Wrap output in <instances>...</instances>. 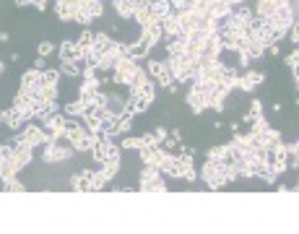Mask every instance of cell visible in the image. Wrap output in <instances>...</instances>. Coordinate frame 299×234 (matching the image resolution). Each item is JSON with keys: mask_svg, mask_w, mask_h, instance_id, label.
I'll return each mask as SVG.
<instances>
[{"mask_svg": "<svg viewBox=\"0 0 299 234\" xmlns=\"http://www.w3.org/2000/svg\"><path fill=\"white\" fill-rule=\"evenodd\" d=\"M135 73H138V60L122 58V60L112 68V81H115L117 86H133Z\"/></svg>", "mask_w": 299, "mask_h": 234, "instance_id": "obj_1", "label": "cell"}, {"mask_svg": "<svg viewBox=\"0 0 299 234\" xmlns=\"http://www.w3.org/2000/svg\"><path fill=\"white\" fill-rule=\"evenodd\" d=\"M141 190L143 193H167L164 179H161V172L156 167L146 164V169L141 172Z\"/></svg>", "mask_w": 299, "mask_h": 234, "instance_id": "obj_2", "label": "cell"}, {"mask_svg": "<svg viewBox=\"0 0 299 234\" xmlns=\"http://www.w3.org/2000/svg\"><path fill=\"white\" fill-rule=\"evenodd\" d=\"M89 52H91V50H81L76 39H62L60 50H58V55H60V60H76V62H78V60H84V65H86Z\"/></svg>", "mask_w": 299, "mask_h": 234, "instance_id": "obj_3", "label": "cell"}, {"mask_svg": "<svg viewBox=\"0 0 299 234\" xmlns=\"http://www.w3.org/2000/svg\"><path fill=\"white\" fill-rule=\"evenodd\" d=\"M21 136H24V141L29 143L31 148L47 146V143H50V138H47V133H44L42 125H29V122H26V125H24V130H21Z\"/></svg>", "mask_w": 299, "mask_h": 234, "instance_id": "obj_4", "label": "cell"}, {"mask_svg": "<svg viewBox=\"0 0 299 234\" xmlns=\"http://www.w3.org/2000/svg\"><path fill=\"white\" fill-rule=\"evenodd\" d=\"M31 156H34V148L29 146V143H21V146H16V148H13L11 161H13V167L21 172L24 167H29V164H31Z\"/></svg>", "mask_w": 299, "mask_h": 234, "instance_id": "obj_5", "label": "cell"}, {"mask_svg": "<svg viewBox=\"0 0 299 234\" xmlns=\"http://www.w3.org/2000/svg\"><path fill=\"white\" fill-rule=\"evenodd\" d=\"M130 88V96H138V99H143V102H153V96H156V88H153V81L151 78H146V81H141V84H133V86H128Z\"/></svg>", "mask_w": 299, "mask_h": 234, "instance_id": "obj_6", "label": "cell"}, {"mask_svg": "<svg viewBox=\"0 0 299 234\" xmlns=\"http://www.w3.org/2000/svg\"><path fill=\"white\" fill-rule=\"evenodd\" d=\"M185 102L190 104V110H193L195 115H198V112H203L206 107H208V99H206V94H203L198 86H193V88L187 91V99H185Z\"/></svg>", "mask_w": 299, "mask_h": 234, "instance_id": "obj_7", "label": "cell"}, {"mask_svg": "<svg viewBox=\"0 0 299 234\" xmlns=\"http://www.w3.org/2000/svg\"><path fill=\"white\" fill-rule=\"evenodd\" d=\"M3 125H8L11 130H24L26 120H24V115H21L19 107H11L8 112H3Z\"/></svg>", "mask_w": 299, "mask_h": 234, "instance_id": "obj_8", "label": "cell"}, {"mask_svg": "<svg viewBox=\"0 0 299 234\" xmlns=\"http://www.w3.org/2000/svg\"><path fill=\"white\" fill-rule=\"evenodd\" d=\"M263 78H266V76L258 73V70H247V73H242V76L237 78V86L242 88V91H252V88H255Z\"/></svg>", "mask_w": 299, "mask_h": 234, "instance_id": "obj_9", "label": "cell"}, {"mask_svg": "<svg viewBox=\"0 0 299 234\" xmlns=\"http://www.w3.org/2000/svg\"><path fill=\"white\" fill-rule=\"evenodd\" d=\"M149 11H151V19L159 21L172 13V3L169 0H149Z\"/></svg>", "mask_w": 299, "mask_h": 234, "instance_id": "obj_10", "label": "cell"}, {"mask_svg": "<svg viewBox=\"0 0 299 234\" xmlns=\"http://www.w3.org/2000/svg\"><path fill=\"white\" fill-rule=\"evenodd\" d=\"M159 21H161V29H164L167 37H172V39L179 37V31H182V29H179V21H177V13L175 11H172L169 16H164V19H159Z\"/></svg>", "mask_w": 299, "mask_h": 234, "instance_id": "obj_11", "label": "cell"}, {"mask_svg": "<svg viewBox=\"0 0 299 234\" xmlns=\"http://www.w3.org/2000/svg\"><path fill=\"white\" fill-rule=\"evenodd\" d=\"M99 91V81L96 78H86L81 84V102H94V96Z\"/></svg>", "mask_w": 299, "mask_h": 234, "instance_id": "obj_12", "label": "cell"}, {"mask_svg": "<svg viewBox=\"0 0 299 234\" xmlns=\"http://www.w3.org/2000/svg\"><path fill=\"white\" fill-rule=\"evenodd\" d=\"M146 52H149V47H146V44H143L141 39H138V42H128L125 58H130V60H141V58H146Z\"/></svg>", "mask_w": 299, "mask_h": 234, "instance_id": "obj_13", "label": "cell"}, {"mask_svg": "<svg viewBox=\"0 0 299 234\" xmlns=\"http://www.w3.org/2000/svg\"><path fill=\"white\" fill-rule=\"evenodd\" d=\"M146 70H149V76H151V78H156V81H159L164 73H169V65H167L164 60H149Z\"/></svg>", "mask_w": 299, "mask_h": 234, "instance_id": "obj_14", "label": "cell"}, {"mask_svg": "<svg viewBox=\"0 0 299 234\" xmlns=\"http://www.w3.org/2000/svg\"><path fill=\"white\" fill-rule=\"evenodd\" d=\"M143 34H146V37H149L153 44H156L161 37H164V29H161V21H156V19H153L149 26H143Z\"/></svg>", "mask_w": 299, "mask_h": 234, "instance_id": "obj_15", "label": "cell"}, {"mask_svg": "<svg viewBox=\"0 0 299 234\" xmlns=\"http://www.w3.org/2000/svg\"><path fill=\"white\" fill-rule=\"evenodd\" d=\"M60 73H65V76H81V70H84V65H78L76 60H60Z\"/></svg>", "mask_w": 299, "mask_h": 234, "instance_id": "obj_16", "label": "cell"}, {"mask_svg": "<svg viewBox=\"0 0 299 234\" xmlns=\"http://www.w3.org/2000/svg\"><path fill=\"white\" fill-rule=\"evenodd\" d=\"M91 156H94L96 164H104V161H107V141H94Z\"/></svg>", "mask_w": 299, "mask_h": 234, "instance_id": "obj_17", "label": "cell"}, {"mask_svg": "<svg viewBox=\"0 0 299 234\" xmlns=\"http://www.w3.org/2000/svg\"><path fill=\"white\" fill-rule=\"evenodd\" d=\"M16 175H19V169L13 167V161H11V159L0 161V179H3V182H8V179H13Z\"/></svg>", "mask_w": 299, "mask_h": 234, "instance_id": "obj_18", "label": "cell"}, {"mask_svg": "<svg viewBox=\"0 0 299 234\" xmlns=\"http://www.w3.org/2000/svg\"><path fill=\"white\" fill-rule=\"evenodd\" d=\"M84 8L89 13H91V19H99V16L104 13V0H81Z\"/></svg>", "mask_w": 299, "mask_h": 234, "instance_id": "obj_19", "label": "cell"}, {"mask_svg": "<svg viewBox=\"0 0 299 234\" xmlns=\"http://www.w3.org/2000/svg\"><path fill=\"white\" fill-rule=\"evenodd\" d=\"M226 156H229V146H213V148H208L206 151V159L208 161H226Z\"/></svg>", "mask_w": 299, "mask_h": 234, "instance_id": "obj_20", "label": "cell"}, {"mask_svg": "<svg viewBox=\"0 0 299 234\" xmlns=\"http://www.w3.org/2000/svg\"><path fill=\"white\" fill-rule=\"evenodd\" d=\"M115 11L122 19H133V0H115Z\"/></svg>", "mask_w": 299, "mask_h": 234, "instance_id": "obj_21", "label": "cell"}, {"mask_svg": "<svg viewBox=\"0 0 299 234\" xmlns=\"http://www.w3.org/2000/svg\"><path fill=\"white\" fill-rule=\"evenodd\" d=\"M39 78H42V70H37V68H31V70H26V73L21 76V86H24V88H29L31 84H37Z\"/></svg>", "mask_w": 299, "mask_h": 234, "instance_id": "obj_22", "label": "cell"}, {"mask_svg": "<svg viewBox=\"0 0 299 234\" xmlns=\"http://www.w3.org/2000/svg\"><path fill=\"white\" fill-rule=\"evenodd\" d=\"M244 52H247V58H263V55H266V47H263L258 39H250L247 42V50H244Z\"/></svg>", "mask_w": 299, "mask_h": 234, "instance_id": "obj_23", "label": "cell"}, {"mask_svg": "<svg viewBox=\"0 0 299 234\" xmlns=\"http://www.w3.org/2000/svg\"><path fill=\"white\" fill-rule=\"evenodd\" d=\"M29 104H31V94H29V88H24V86H21V91L16 94V99H13V107L24 110V107H29Z\"/></svg>", "mask_w": 299, "mask_h": 234, "instance_id": "obj_24", "label": "cell"}, {"mask_svg": "<svg viewBox=\"0 0 299 234\" xmlns=\"http://www.w3.org/2000/svg\"><path fill=\"white\" fill-rule=\"evenodd\" d=\"M258 117H263V102H258V99H255V102L250 104V112L244 115L242 120L244 122H252V120H258Z\"/></svg>", "mask_w": 299, "mask_h": 234, "instance_id": "obj_25", "label": "cell"}, {"mask_svg": "<svg viewBox=\"0 0 299 234\" xmlns=\"http://www.w3.org/2000/svg\"><path fill=\"white\" fill-rule=\"evenodd\" d=\"M42 99L44 102H58V84H44L42 86Z\"/></svg>", "mask_w": 299, "mask_h": 234, "instance_id": "obj_26", "label": "cell"}, {"mask_svg": "<svg viewBox=\"0 0 299 234\" xmlns=\"http://www.w3.org/2000/svg\"><path fill=\"white\" fill-rule=\"evenodd\" d=\"M76 42H78V47H81V50H91V44H94V31L84 29V31H81V37H78Z\"/></svg>", "mask_w": 299, "mask_h": 234, "instance_id": "obj_27", "label": "cell"}, {"mask_svg": "<svg viewBox=\"0 0 299 234\" xmlns=\"http://www.w3.org/2000/svg\"><path fill=\"white\" fill-rule=\"evenodd\" d=\"M62 110H65L68 117H81V112H84V102H81V99H78V102H68Z\"/></svg>", "mask_w": 299, "mask_h": 234, "instance_id": "obj_28", "label": "cell"}, {"mask_svg": "<svg viewBox=\"0 0 299 234\" xmlns=\"http://www.w3.org/2000/svg\"><path fill=\"white\" fill-rule=\"evenodd\" d=\"M117 169H120V164H115V161H104V169H99V175H102L107 182L117 175Z\"/></svg>", "mask_w": 299, "mask_h": 234, "instance_id": "obj_29", "label": "cell"}, {"mask_svg": "<svg viewBox=\"0 0 299 234\" xmlns=\"http://www.w3.org/2000/svg\"><path fill=\"white\" fill-rule=\"evenodd\" d=\"M107 161H115V164H120V146H115L112 141H107Z\"/></svg>", "mask_w": 299, "mask_h": 234, "instance_id": "obj_30", "label": "cell"}, {"mask_svg": "<svg viewBox=\"0 0 299 234\" xmlns=\"http://www.w3.org/2000/svg\"><path fill=\"white\" fill-rule=\"evenodd\" d=\"M58 78H60V70H47V68L42 70V84H58Z\"/></svg>", "mask_w": 299, "mask_h": 234, "instance_id": "obj_31", "label": "cell"}, {"mask_svg": "<svg viewBox=\"0 0 299 234\" xmlns=\"http://www.w3.org/2000/svg\"><path fill=\"white\" fill-rule=\"evenodd\" d=\"M5 190H8V193H26V187L13 177V179H8V182H5Z\"/></svg>", "mask_w": 299, "mask_h": 234, "instance_id": "obj_32", "label": "cell"}, {"mask_svg": "<svg viewBox=\"0 0 299 234\" xmlns=\"http://www.w3.org/2000/svg\"><path fill=\"white\" fill-rule=\"evenodd\" d=\"M120 146H122L125 151H130V148H141L143 143H141V138H130V136H128V138H122Z\"/></svg>", "mask_w": 299, "mask_h": 234, "instance_id": "obj_33", "label": "cell"}, {"mask_svg": "<svg viewBox=\"0 0 299 234\" xmlns=\"http://www.w3.org/2000/svg\"><path fill=\"white\" fill-rule=\"evenodd\" d=\"M52 50H55V44H52V42H39V47H37L39 58H47V55H52Z\"/></svg>", "mask_w": 299, "mask_h": 234, "instance_id": "obj_34", "label": "cell"}, {"mask_svg": "<svg viewBox=\"0 0 299 234\" xmlns=\"http://www.w3.org/2000/svg\"><path fill=\"white\" fill-rule=\"evenodd\" d=\"M297 60H299V52H297V50L292 52V55H286V65H289V68H292V70H294V73H297Z\"/></svg>", "mask_w": 299, "mask_h": 234, "instance_id": "obj_35", "label": "cell"}, {"mask_svg": "<svg viewBox=\"0 0 299 234\" xmlns=\"http://www.w3.org/2000/svg\"><path fill=\"white\" fill-rule=\"evenodd\" d=\"M141 143H143V146H153V143H159V141H156L153 133H146V136H141Z\"/></svg>", "mask_w": 299, "mask_h": 234, "instance_id": "obj_36", "label": "cell"}, {"mask_svg": "<svg viewBox=\"0 0 299 234\" xmlns=\"http://www.w3.org/2000/svg\"><path fill=\"white\" fill-rule=\"evenodd\" d=\"M153 136H156V141L161 143V141L167 138V130H164V128H156V130H153Z\"/></svg>", "mask_w": 299, "mask_h": 234, "instance_id": "obj_37", "label": "cell"}, {"mask_svg": "<svg viewBox=\"0 0 299 234\" xmlns=\"http://www.w3.org/2000/svg\"><path fill=\"white\" fill-rule=\"evenodd\" d=\"M70 187H73V190H81V177H78V175L70 177Z\"/></svg>", "mask_w": 299, "mask_h": 234, "instance_id": "obj_38", "label": "cell"}, {"mask_svg": "<svg viewBox=\"0 0 299 234\" xmlns=\"http://www.w3.org/2000/svg\"><path fill=\"white\" fill-rule=\"evenodd\" d=\"M138 8H149V0H133V11H138Z\"/></svg>", "mask_w": 299, "mask_h": 234, "instance_id": "obj_39", "label": "cell"}, {"mask_svg": "<svg viewBox=\"0 0 299 234\" xmlns=\"http://www.w3.org/2000/svg\"><path fill=\"white\" fill-rule=\"evenodd\" d=\"M31 5L37 8V11H44V8H47V0H31Z\"/></svg>", "mask_w": 299, "mask_h": 234, "instance_id": "obj_40", "label": "cell"}, {"mask_svg": "<svg viewBox=\"0 0 299 234\" xmlns=\"http://www.w3.org/2000/svg\"><path fill=\"white\" fill-rule=\"evenodd\" d=\"M34 68H37V70H44V58H37V60H34Z\"/></svg>", "mask_w": 299, "mask_h": 234, "instance_id": "obj_41", "label": "cell"}, {"mask_svg": "<svg viewBox=\"0 0 299 234\" xmlns=\"http://www.w3.org/2000/svg\"><path fill=\"white\" fill-rule=\"evenodd\" d=\"M16 5L24 8V5H31V0H16Z\"/></svg>", "mask_w": 299, "mask_h": 234, "instance_id": "obj_42", "label": "cell"}, {"mask_svg": "<svg viewBox=\"0 0 299 234\" xmlns=\"http://www.w3.org/2000/svg\"><path fill=\"white\" fill-rule=\"evenodd\" d=\"M0 125H3V112H0Z\"/></svg>", "mask_w": 299, "mask_h": 234, "instance_id": "obj_43", "label": "cell"}, {"mask_svg": "<svg viewBox=\"0 0 299 234\" xmlns=\"http://www.w3.org/2000/svg\"><path fill=\"white\" fill-rule=\"evenodd\" d=\"M0 73H3V62H0Z\"/></svg>", "mask_w": 299, "mask_h": 234, "instance_id": "obj_44", "label": "cell"}]
</instances>
